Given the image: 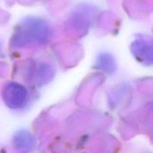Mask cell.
Segmentation results:
<instances>
[{
	"label": "cell",
	"mask_w": 153,
	"mask_h": 153,
	"mask_svg": "<svg viewBox=\"0 0 153 153\" xmlns=\"http://www.w3.org/2000/svg\"><path fill=\"white\" fill-rule=\"evenodd\" d=\"M97 65L99 68L105 72H112L115 69V63L113 58L108 54H102L98 59Z\"/></svg>",
	"instance_id": "cell-4"
},
{
	"label": "cell",
	"mask_w": 153,
	"mask_h": 153,
	"mask_svg": "<svg viewBox=\"0 0 153 153\" xmlns=\"http://www.w3.org/2000/svg\"><path fill=\"white\" fill-rule=\"evenodd\" d=\"M49 32V27L44 21L39 18L28 17L19 25L14 42L22 45L41 43L46 40Z\"/></svg>",
	"instance_id": "cell-1"
},
{
	"label": "cell",
	"mask_w": 153,
	"mask_h": 153,
	"mask_svg": "<svg viewBox=\"0 0 153 153\" xmlns=\"http://www.w3.org/2000/svg\"><path fill=\"white\" fill-rule=\"evenodd\" d=\"M26 89L16 82H9L3 90V100L7 106L11 108L22 107L27 99Z\"/></svg>",
	"instance_id": "cell-2"
},
{
	"label": "cell",
	"mask_w": 153,
	"mask_h": 153,
	"mask_svg": "<svg viewBox=\"0 0 153 153\" xmlns=\"http://www.w3.org/2000/svg\"><path fill=\"white\" fill-rule=\"evenodd\" d=\"M13 145L19 152L28 153L32 150L34 146V137L27 131H19L13 137Z\"/></svg>",
	"instance_id": "cell-3"
}]
</instances>
